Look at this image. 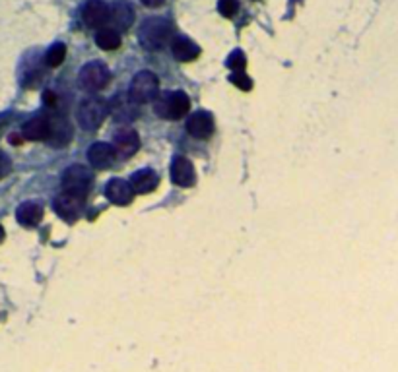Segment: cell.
Listing matches in <instances>:
<instances>
[{
  "instance_id": "obj_1",
  "label": "cell",
  "mask_w": 398,
  "mask_h": 372,
  "mask_svg": "<svg viewBox=\"0 0 398 372\" xmlns=\"http://www.w3.org/2000/svg\"><path fill=\"white\" fill-rule=\"evenodd\" d=\"M171 35H173V25L169 20L150 18L140 25L139 41L146 51H162L163 47H167Z\"/></svg>"
},
{
  "instance_id": "obj_2",
  "label": "cell",
  "mask_w": 398,
  "mask_h": 372,
  "mask_svg": "<svg viewBox=\"0 0 398 372\" xmlns=\"http://www.w3.org/2000/svg\"><path fill=\"white\" fill-rule=\"evenodd\" d=\"M191 109V99L185 91H171L165 95H158L154 103L155 114L169 121H179Z\"/></svg>"
},
{
  "instance_id": "obj_3",
  "label": "cell",
  "mask_w": 398,
  "mask_h": 372,
  "mask_svg": "<svg viewBox=\"0 0 398 372\" xmlns=\"http://www.w3.org/2000/svg\"><path fill=\"white\" fill-rule=\"evenodd\" d=\"M158 95H160V81H158V76L154 72L142 70L132 78L129 98L134 103H150V101H155Z\"/></svg>"
},
{
  "instance_id": "obj_4",
  "label": "cell",
  "mask_w": 398,
  "mask_h": 372,
  "mask_svg": "<svg viewBox=\"0 0 398 372\" xmlns=\"http://www.w3.org/2000/svg\"><path fill=\"white\" fill-rule=\"evenodd\" d=\"M109 113V105L101 99H88L78 107V113H76V121L80 124V128L84 130H96L99 128L103 121L107 119Z\"/></svg>"
},
{
  "instance_id": "obj_5",
  "label": "cell",
  "mask_w": 398,
  "mask_h": 372,
  "mask_svg": "<svg viewBox=\"0 0 398 372\" xmlns=\"http://www.w3.org/2000/svg\"><path fill=\"white\" fill-rule=\"evenodd\" d=\"M91 182H94V177H91V171H88L84 165H72L65 171L63 175V186H65V192L68 194L78 196V198H86L88 192L91 190Z\"/></svg>"
},
{
  "instance_id": "obj_6",
  "label": "cell",
  "mask_w": 398,
  "mask_h": 372,
  "mask_svg": "<svg viewBox=\"0 0 398 372\" xmlns=\"http://www.w3.org/2000/svg\"><path fill=\"white\" fill-rule=\"evenodd\" d=\"M111 78V72L103 62L99 60H94V62H88L80 70V84L82 88L88 89V91H98V89H103L107 86V81Z\"/></svg>"
},
{
  "instance_id": "obj_7",
  "label": "cell",
  "mask_w": 398,
  "mask_h": 372,
  "mask_svg": "<svg viewBox=\"0 0 398 372\" xmlns=\"http://www.w3.org/2000/svg\"><path fill=\"white\" fill-rule=\"evenodd\" d=\"M109 16H111V6L103 0H88L82 10L84 24L88 27H96V29H103L109 22Z\"/></svg>"
},
{
  "instance_id": "obj_8",
  "label": "cell",
  "mask_w": 398,
  "mask_h": 372,
  "mask_svg": "<svg viewBox=\"0 0 398 372\" xmlns=\"http://www.w3.org/2000/svg\"><path fill=\"white\" fill-rule=\"evenodd\" d=\"M53 208L57 211L58 218H63L65 221H68V223H74V221L82 215L84 204H82V198H78V196L63 192V194H58L57 198H55Z\"/></svg>"
},
{
  "instance_id": "obj_9",
  "label": "cell",
  "mask_w": 398,
  "mask_h": 372,
  "mask_svg": "<svg viewBox=\"0 0 398 372\" xmlns=\"http://www.w3.org/2000/svg\"><path fill=\"white\" fill-rule=\"evenodd\" d=\"M171 178L181 188H191L196 182V173L193 163L188 161L187 157L177 155L173 159V163H171Z\"/></svg>"
},
{
  "instance_id": "obj_10",
  "label": "cell",
  "mask_w": 398,
  "mask_h": 372,
  "mask_svg": "<svg viewBox=\"0 0 398 372\" xmlns=\"http://www.w3.org/2000/svg\"><path fill=\"white\" fill-rule=\"evenodd\" d=\"M134 188L130 182L122 178H111L105 186V196L115 204V206H129L134 198Z\"/></svg>"
},
{
  "instance_id": "obj_11",
  "label": "cell",
  "mask_w": 398,
  "mask_h": 372,
  "mask_svg": "<svg viewBox=\"0 0 398 372\" xmlns=\"http://www.w3.org/2000/svg\"><path fill=\"white\" fill-rule=\"evenodd\" d=\"M109 24L117 32H127L130 25L134 24V10L129 2L117 0L115 4H111V16H109Z\"/></svg>"
},
{
  "instance_id": "obj_12",
  "label": "cell",
  "mask_w": 398,
  "mask_h": 372,
  "mask_svg": "<svg viewBox=\"0 0 398 372\" xmlns=\"http://www.w3.org/2000/svg\"><path fill=\"white\" fill-rule=\"evenodd\" d=\"M113 147L117 155H122V157H130L139 152L140 147V138L139 134L132 128H122L119 130L113 136Z\"/></svg>"
},
{
  "instance_id": "obj_13",
  "label": "cell",
  "mask_w": 398,
  "mask_h": 372,
  "mask_svg": "<svg viewBox=\"0 0 398 372\" xmlns=\"http://www.w3.org/2000/svg\"><path fill=\"white\" fill-rule=\"evenodd\" d=\"M72 140V124H68L66 119H49V142L53 147H65Z\"/></svg>"
},
{
  "instance_id": "obj_14",
  "label": "cell",
  "mask_w": 398,
  "mask_h": 372,
  "mask_svg": "<svg viewBox=\"0 0 398 372\" xmlns=\"http://www.w3.org/2000/svg\"><path fill=\"white\" fill-rule=\"evenodd\" d=\"M187 130L195 138H210L214 134V117L208 111H196L191 114L187 122Z\"/></svg>"
},
{
  "instance_id": "obj_15",
  "label": "cell",
  "mask_w": 398,
  "mask_h": 372,
  "mask_svg": "<svg viewBox=\"0 0 398 372\" xmlns=\"http://www.w3.org/2000/svg\"><path fill=\"white\" fill-rule=\"evenodd\" d=\"M115 157H117L115 147L111 146V144H105V142H98V144H94V146H90V150H88V161H90L91 167H96V169H107V167H111Z\"/></svg>"
},
{
  "instance_id": "obj_16",
  "label": "cell",
  "mask_w": 398,
  "mask_h": 372,
  "mask_svg": "<svg viewBox=\"0 0 398 372\" xmlns=\"http://www.w3.org/2000/svg\"><path fill=\"white\" fill-rule=\"evenodd\" d=\"M171 53L181 62H191V60L198 58L200 47L191 39H187V37H175L173 43H171Z\"/></svg>"
},
{
  "instance_id": "obj_17",
  "label": "cell",
  "mask_w": 398,
  "mask_h": 372,
  "mask_svg": "<svg viewBox=\"0 0 398 372\" xmlns=\"http://www.w3.org/2000/svg\"><path fill=\"white\" fill-rule=\"evenodd\" d=\"M158 182H160V178L152 169H140L130 177V185L139 194H150L152 190H155Z\"/></svg>"
},
{
  "instance_id": "obj_18",
  "label": "cell",
  "mask_w": 398,
  "mask_h": 372,
  "mask_svg": "<svg viewBox=\"0 0 398 372\" xmlns=\"http://www.w3.org/2000/svg\"><path fill=\"white\" fill-rule=\"evenodd\" d=\"M22 134H24L25 140H32V142L47 140L49 138V119L37 117V119L27 121L22 128Z\"/></svg>"
},
{
  "instance_id": "obj_19",
  "label": "cell",
  "mask_w": 398,
  "mask_h": 372,
  "mask_svg": "<svg viewBox=\"0 0 398 372\" xmlns=\"http://www.w3.org/2000/svg\"><path fill=\"white\" fill-rule=\"evenodd\" d=\"M16 218L24 227L39 225L41 218H43V206L37 202H24L18 208Z\"/></svg>"
},
{
  "instance_id": "obj_20",
  "label": "cell",
  "mask_w": 398,
  "mask_h": 372,
  "mask_svg": "<svg viewBox=\"0 0 398 372\" xmlns=\"http://www.w3.org/2000/svg\"><path fill=\"white\" fill-rule=\"evenodd\" d=\"M113 111L115 119L122 122H129L132 119H136V109H134V101L132 99H122L117 98L113 101V105L109 107Z\"/></svg>"
},
{
  "instance_id": "obj_21",
  "label": "cell",
  "mask_w": 398,
  "mask_h": 372,
  "mask_svg": "<svg viewBox=\"0 0 398 372\" xmlns=\"http://www.w3.org/2000/svg\"><path fill=\"white\" fill-rule=\"evenodd\" d=\"M96 43H98L99 49L115 51L121 45V33L113 27H103L96 33Z\"/></svg>"
},
{
  "instance_id": "obj_22",
  "label": "cell",
  "mask_w": 398,
  "mask_h": 372,
  "mask_svg": "<svg viewBox=\"0 0 398 372\" xmlns=\"http://www.w3.org/2000/svg\"><path fill=\"white\" fill-rule=\"evenodd\" d=\"M66 57V47L63 43H55L49 51H47V55H45V62L47 66L51 68H57V66L63 65V60Z\"/></svg>"
},
{
  "instance_id": "obj_23",
  "label": "cell",
  "mask_w": 398,
  "mask_h": 372,
  "mask_svg": "<svg viewBox=\"0 0 398 372\" xmlns=\"http://www.w3.org/2000/svg\"><path fill=\"white\" fill-rule=\"evenodd\" d=\"M228 68H231L233 72H243L245 65H247V58H245L243 51H233L228 57Z\"/></svg>"
},
{
  "instance_id": "obj_24",
  "label": "cell",
  "mask_w": 398,
  "mask_h": 372,
  "mask_svg": "<svg viewBox=\"0 0 398 372\" xmlns=\"http://www.w3.org/2000/svg\"><path fill=\"white\" fill-rule=\"evenodd\" d=\"M218 10L224 18H233L239 10V0H219Z\"/></svg>"
},
{
  "instance_id": "obj_25",
  "label": "cell",
  "mask_w": 398,
  "mask_h": 372,
  "mask_svg": "<svg viewBox=\"0 0 398 372\" xmlns=\"http://www.w3.org/2000/svg\"><path fill=\"white\" fill-rule=\"evenodd\" d=\"M229 80H231L233 86H237L239 89H243V91H249V89L252 88L251 78H249L245 72H233V76H231Z\"/></svg>"
},
{
  "instance_id": "obj_26",
  "label": "cell",
  "mask_w": 398,
  "mask_h": 372,
  "mask_svg": "<svg viewBox=\"0 0 398 372\" xmlns=\"http://www.w3.org/2000/svg\"><path fill=\"white\" fill-rule=\"evenodd\" d=\"M10 169H12V163H10V159L6 155L0 152V178L6 177L10 173Z\"/></svg>"
},
{
  "instance_id": "obj_27",
  "label": "cell",
  "mask_w": 398,
  "mask_h": 372,
  "mask_svg": "<svg viewBox=\"0 0 398 372\" xmlns=\"http://www.w3.org/2000/svg\"><path fill=\"white\" fill-rule=\"evenodd\" d=\"M144 6H148V8H158V6H162L165 0H140Z\"/></svg>"
},
{
  "instance_id": "obj_28",
  "label": "cell",
  "mask_w": 398,
  "mask_h": 372,
  "mask_svg": "<svg viewBox=\"0 0 398 372\" xmlns=\"http://www.w3.org/2000/svg\"><path fill=\"white\" fill-rule=\"evenodd\" d=\"M4 241V229H2V225H0V243Z\"/></svg>"
}]
</instances>
